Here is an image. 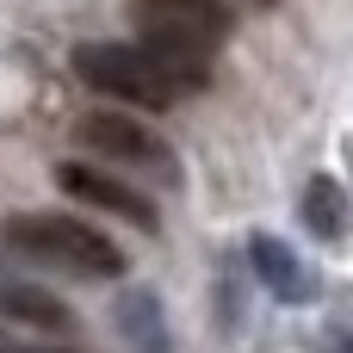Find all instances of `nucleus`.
<instances>
[{
  "label": "nucleus",
  "mask_w": 353,
  "mask_h": 353,
  "mask_svg": "<svg viewBox=\"0 0 353 353\" xmlns=\"http://www.w3.org/2000/svg\"><path fill=\"white\" fill-rule=\"evenodd\" d=\"M0 353H25V347H12V341H6V335H0Z\"/></svg>",
  "instance_id": "f8f14e48"
},
{
  "label": "nucleus",
  "mask_w": 353,
  "mask_h": 353,
  "mask_svg": "<svg viewBox=\"0 0 353 353\" xmlns=\"http://www.w3.org/2000/svg\"><path fill=\"white\" fill-rule=\"evenodd\" d=\"M74 74H81V87H93V93L130 105V112H168V105L180 99V93L161 81V68H155L137 43H81V50H74Z\"/></svg>",
  "instance_id": "f03ea898"
},
{
  "label": "nucleus",
  "mask_w": 353,
  "mask_h": 353,
  "mask_svg": "<svg viewBox=\"0 0 353 353\" xmlns=\"http://www.w3.org/2000/svg\"><path fill=\"white\" fill-rule=\"evenodd\" d=\"M81 143L118 174V168H137V174H161L168 186H174V174H180V155L149 130V124H137V118H124V112H87L81 124Z\"/></svg>",
  "instance_id": "7ed1b4c3"
},
{
  "label": "nucleus",
  "mask_w": 353,
  "mask_h": 353,
  "mask_svg": "<svg viewBox=\"0 0 353 353\" xmlns=\"http://www.w3.org/2000/svg\"><path fill=\"white\" fill-rule=\"evenodd\" d=\"M329 353H353V329H335L329 335Z\"/></svg>",
  "instance_id": "9b49d317"
},
{
  "label": "nucleus",
  "mask_w": 353,
  "mask_h": 353,
  "mask_svg": "<svg viewBox=\"0 0 353 353\" xmlns=\"http://www.w3.org/2000/svg\"><path fill=\"white\" fill-rule=\"evenodd\" d=\"M137 25V50L161 68V81L174 87V93H205L211 87V43L205 37H192V31H174V25H161V19H130Z\"/></svg>",
  "instance_id": "20e7f679"
},
{
  "label": "nucleus",
  "mask_w": 353,
  "mask_h": 353,
  "mask_svg": "<svg viewBox=\"0 0 353 353\" xmlns=\"http://www.w3.org/2000/svg\"><path fill=\"white\" fill-rule=\"evenodd\" d=\"M112 323H118V335L137 353H168V329H161V310H155L149 292H124L118 310H112Z\"/></svg>",
  "instance_id": "9d476101"
},
{
  "label": "nucleus",
  "mask_w": 353,
  "mask_h": 353,
  "mask_svg": "<svg viewBox=\"0 0 353 353\" xmlns=\"http://www.w3.org/2000/svg\"><path fill=\"white\" fill-rule=\"evenodd\" d=\"M6 242L19 254H31L43 267H68L81 279H118L124 273V248L105 230H93V223H81L68 211H25V217L6 223Z\"/></svg>",
  "instance_id": "f257e3e1"
},
{
  "label": "nucleus",
  "mask_w": 353,
  "mask_h": 353,
  "mask_svg": "<svg viewBox=\"0 0 353 353\" xmlns=\"http://www.w3.org/2000/svg\"><path fill=\"white\" fill-rule=\"evenodd\" d=\"M0 316L19 323V329H43V335L74 329V310L62 298H50L43 285H0Z\"/></svg>",
  "instance_id": "1a4fd4ad"
},
{
  "label": "nucleus",
  "mask_w": 353,
  "mask_h": 353,
  "mask_svg": "<svg viewBox=\"0 0 353 353\" xmlns=\"http://www.w3.org/2000/svg\"><path fill=\"white\" fill-rule=\"evenodd\" d=\"M248 6H279V0H248Z\"/></svg>",
  "instance_id": "ddd939ff"
},
{
  "label": "nucleus",
  "mask_w": 353,
  "mask_h": 353,
  "mask_svg": "<svg viewBox=\"0 0 353 353\" xmlns=\"http://www.w3.org/2000/svg\"><path fill=\"white\" fill-rule=\"evenodd\" d=\"M298 217H304V230H310L316 242H341V236L353 230L347 186H341L335 174H316V180L304 186V199H298Z\"/></svg>",
  "instance_id": "6e6552de"
},
{
  "label": "nucleus",
  "mask_w": 353,
  "mask_h": 353,
  "mask_svg": "<svg viewBox=\"0 0 353 353\" xmlns=\"http://www.w3.org/2000/svg\"><path fill=\"white\" fill-rule=\"evenodd\" d=\"M248 267H254V279H261L279 304H310V298H316L310 267H304L279 236H254V242H248Z\"/></svg>",
  "instance_id": "423d86ee"
},
{
  "label": "nucleus",
  "mask_w": 353,
  "mask_h": 353,
  "mask_svg": "<svg viewBox=\"0 0 353 353\" xmlns=\"http://www.w3.org/2000/svg\"><path fill=\"white\" fill-rule=\"evenodd\" d=\"M25 353H31V347H25Z\"/></svg>",
  "instance_id": "4468645a"
},
{
  "label": "nucleus",
  "mask_w": 353,
  "mask_h": 353,
  "mask_svg": "<svg viewBox=\"0 0 353 353\" xmlns=\"http://www.w3.org/2000/svg\"><path fill=\"white\" fill-rule=\"evenodd\" d=\"M56 186H62L68 199H81V205H93V211H105V217L137 223V230H155V223H161L155 199H149V192H137L130 180H118V174H112V168H99V161H62V168H56Z\"/></svg>",
  "instance_id": "39448f33"
},
{
  "label": "nucleus",
  "mask_w": 353,
  "mask_h": 353,
  "mask_svg": "<svg viewBox=\"0 0 353 353\" xmlns=\"http://www.w3.org/2000/svg\"><path fill=\"white\" fill-rule=\"evenodd\" d=\"M130 19H161V25L192 31V37H205L217 50L230 37V25H236V6L230 0H130Z\"/></svg>",
  "instance_id": "0eeeda50"
}]
</instances>
